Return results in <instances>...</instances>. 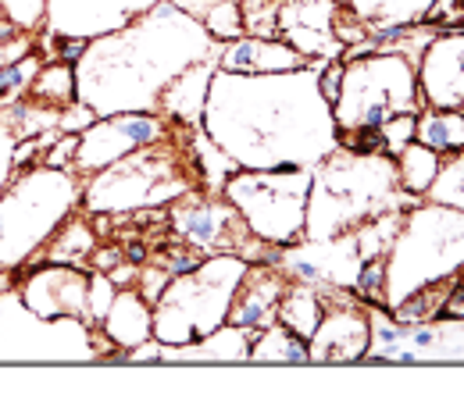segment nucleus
<instances>
[{"label": "nucleus", "mask_w": 464, "mask_h": 417, "mask_svg": "<svg viewBox=\"0 0 464 417\" xmlns=\"http://www.w3.org/2000/svg\"><path fill=\"white\" fill-rule=\"evenodd\" d=\"M372 29L353 14V7H340L336 11V40L343 43V47H353V43H361L364 36H368Z\"/></svg>", "instance_id": "2f4dec72"}, {"label": "nucleus", "mask_w": 464, "mask_h": 417, "mask_svg": "<svg viewBox=\"0 0 464 417\" xmlns=\"http://www.w3.org/2000/svg\"><path fill=\"white\" fill-rule=\"evenodd\" d=\"M293 279L279 268V261H257L246 268L236 297L229 307V325L239 328H268L276 321V310H279V299L286 293Z\"/></svg>", "instance_id": "2eb2a0df"}, {"label": "nucleus", "mask_w": 464, "mask_h": 417, "mask_svg": "<svg viewBox=\"0 0 464 417\" xmlns=\"http://www.w3.org/2000/svg\"><path fill=\"white\" fill-rule=\"evenodd\" d=\"M436 0H350L353 14L368 29H390V25H418L425 22L429 7Z\"/></svg>", "instance_id": "4be33fe9"}, {"label": "nucleus", "mask_w": 464, "mask_h": 417, "mask_svg": "<svg viewBox=\"0 0 464 417\" xmlns=\"http://www.w3.org/2000/svg\"><path fill=\"white\" fill-rule=\"evenodd\" d=\"M325 314L307 339V354L318 364H350L372 350V310L357 299H343L340 286H322Z\"/></svg>", "instance_id": "9b49d317"}, {"label": "nucleus", "mask_w": 464, "mask_h": 417, "mask_svg": "<svg viewBox=\"0 0 464 417\" xmlns=\"http://www.w3.org/2000/svg\"><path fill=\"white\" fill-rule=\"evenodd\" d=\"M414 204H421V196L404 193L397 175V157L336 147L311 168L304 239L333 242L382 214L407 211Z\"/></svg>", "instance_id": "7ed1b4c3"}, {"label": "nucleus", "mask_w": 464, "mask_h": 417, "mask_svg": "<svg viewBox=\"0 0 464 417\" xmlns=\"http://www.w3.org/2000/svg\"><path fill=\"white\" fill-rule=\"evenodd\" d=\"M169 229L179 239L200 246L204 253H236L250 264L283 257V246H272L250 232V225L243 222V214L232 207L226 193H208V196L186 193L169 211Z\"/></svg>", "instance_id": "1a4fd4ad"}, {"label": "nucleus", "mask_w": 464, "mask_h": 417, "mask_svg": "<svg viewBox=\"0 0 464 417\" xmlns=\"http://www.w3.org/2000/svg\"><path fill=\"white\" fill-rule=\"evenodd\" d=\"M250 360L257 364H307V343L300 336H293L290 328H283L279 321H272L268 328H261L250 343Z\"/></svg>", "instance_id": "b1692460"}, {"label": "nucleus", "mask_w": 464, "mask_h": 417, "mask_svg": "<svg viewBox=\"0 0 464 417\" xmlns=\"http://www.w3.org/2000/svg\"><path fill=\"white\" fill-rule=\"evenodd\" d=\"M93 246H97V229H93V222H86V218H68L64 225H58V236L47 246L44 257H47V264H72V268H82V264L90 261Z\"/></svg>", "instance_id": "5701e85b"}, {"label": "nucleus", "mask_w": 464, "mask_h": 417, "mask_svg": "<svg viewBox=\"0 0 464 417\" xmlns=\"http://www.w3.org/2000/svg\"><path fill=\"white\" fill-rule=\"evenodd\" d=\"M250 261L236 253H211L197 268L172 275L154 303V339L161 346H189L229 325L232 297Z\"/></svg>", "instance_id": "39448f33"}, {"label": "nucleus", "mask_w": 464, "mask_h": 417, "mask_svg": "<svg viewBox=\"0 0 464 417\" xmlns=\"http://www.w3.org/2000/svg\"><path fill=\"white\" fill-rule=\"evenodd\" d=\"M186 154L172 150L169 136L158 143H147L132 154H125L121 161L101 168V175L86 185V207L90 211H140V207H161L169 200H182L186 193H193L200 182V172H189Z\"/></svg>", "instance_id": "423d86ee"}, {"label": "nucleus", "mask_w": 464, "mask_h": 417, "mask_svg": "<svg viewBox=\"0 0 464 417\" xmlns=\"http://www.w3.org/2000/svg\"><path fill=\"white\" fill-rule=\"evenodd\" d=\"M414 125H418V115H397V118L382 121L379 136H382V150L390 157H397L407 143H414Z\"/></svg>", "instance_id": "c85d7f7f"}, {"label": "nucleus", "mask_w": 464, "mask_h": 417, "mask_svg": "<svg viewBox=\"0 0 464 417\" xmlns=\"http://www.w3.org/2000/svg\"><path fill=\"white\" fill-rule=\"evenodd\" d=\"M458 29H464V0H461V22H458Z\"/></svg>", "instance_id": "4c0bfd02"}, {"label": "nucleus", "mask_w": 464, "mask_h": 417, "mask_svg": "<svg viewBox=\"0 0 464 417\" xmlns=\"http://www.w3.org/2000/svg\"><path fill=\"white\" fill-rule=\"evenodd\" d=\"M411 339H414V346H418V350H429V346H436V339H440V336H436V328L421 325V328H418Z\"/></svg>", "instance_id": "e433bc0d"}, {"label": "nucleus", "mask_w": 464, "mask_h": 417, "mask_svg": "<svg viewBox=\"0 0 464 417\" xmlns=\"http://www.w3.org/2000/svg\"><path fill=\"white\" fill-rule=\"evenodd\" d=\"M458 271H464V211L432 200L407 207L386 253V307L393 310L425 286L458 279Z\"/></svg>", "instance_id": "20e7f679"}, {"label": "nucleus", "mask_w": 464, "mask_h": 417, "mask_svg": "<svg viewBox=\"0 0 464 417\" xmlns=\"http://www.w3.org/2000/svg\"><path fill=\"white\" fill-rule=\"evenodd\" d=\"M436 321H464V271H458L454 289H450V297H447V303H443V310H440Z\"/></svg>", "instance_id": "f704fd0d"}, {"label": "nucleus", "mask_w": 464, "mask_h": 417, "mask_svg": "<svg viewBox=\"0 0 464 417\" xmlns=\"http://www.w3.org/2000/svg\"><path fill=\"white\" fill-rule=\"evenodd\" d=\"M418 90L425 108H464V29H443L418 61Z\"/></svg>", "instance_id": "4468645a"}, {"label": "nucleus", "mask_w": 464, "mask_h": 417, "mask_svg": "<svg viewBox=\"0 0 464 417\" xmlns=\"http://www.w3.org/2000/svg\"><path fill=\"white\" fill-rule=\"evenodd\" d=\"M222 193L257 239L283 250L304 242L311 168H239Z\"/></svg>", "instance_id": "6e6552de"}, {"label": "nucleus", "mask_w": 464, "mask_h": 417, "mask_svg": "<svg viewBox=\"0 0 464 417\" xmlns=\"http://www.w3.org/2000/svg\"><path fill=\"white\" fill-rule=\"evenodd\" d=\"M336 4H340V7H347V4H350V0H336Z\"/></svg>", "instance_id": "58836bf2"}, {"label": "nucleus", "mask_w": 464, "mask_h": 417, "mask_svg": "<svg viewBox=\"0 0 464 417\" xmlns=\"http://www.w3.org/2000/svg\"><path fill=\"white\" fill-rule=\"evenodd\" d=\"M40 68H44L40 54H25V58L11 61V64H0V104L14 100L22 90H29Z\"/></svg>", "instance_id": "cd10ccee"}, {"label": "nucleus", "mask_w": 464, "mask_h": 417, "mask_svg": "<svg viewBox=\"0 0 464 417\" xmlns=\"http://www.w3.org/2000/svg\"><path fill=\"white\" fill-rule=\"evenodd\" d=\"M314 58H304L283 40H265V36H239L218 47V68L232 75H272V71H296L311 68Z\"/></svg>", "instance_id": "dca6fc26"}, {"label": "nucleus", "mask_w": 464, "mask_h": 417, "mask_svg": "<svg viewBox=\"0 0 464 417\" xmlns=\"http://www.w3.org/2000/svg\"><path fill=\"white\" fill-rule=\"evenodd\" d=\"M325 314V297H322V286H307V282H290L286 293L279 299V310H276V321L283 328H290L293 336H300L304 343L314 336L318 321Z\"/></svg>", "instance_id": "aec40b11"}, {"label": "nucleus", "mask_w": 464, "mask_h": 417, "mask_svg": "<svg viewBox=\"0 0 464 417\" xmlns=\"http://www.w3.org/2000/svg\"><path fill=\"white\" fill-rule=\"evenodd\" d=\"M218 47H222V43H218ZM218 47L204 61L189 64L182 75H175L172 82L165 86V93H161V111H165L169 118L182 121V125H200L204 104H208V90H211V79H215V68H218Z\"/></svg>", "instance_id": "f3484780"}, {"label": "nucleus", "mask_w": 464, "mask_h": 417, "mask_svg": "<svg viewBox=\"0 0 464 417\" xmlns=\"http://www.w3.org/2000/svg\"><path fill=\"white\" fill-rule=\"evenodd\" d=\"M29 97H33L36 104H47V108H64V104H72V100H75V68L64 64V61L40 68L36 79H33V86H29Z\"/></svg>", "instance_id": "a878e982"}, {"label": "nucleus", "mask_w": 464, "mask_h": 417, "mask_svg": "<svg viewBox=\"0 0 464 417\" xmlns=\"http://www.w3.org/2000/svg\"><path fill=\"white\" fill-rule=\"evenodd\" d=\"M0 7L11 14V22L18 29H36L47 11V0H0Z\"/></svg>", "instance_id": "c756f323"}, {"label": "nucleus", "mask_w": 464, "mask_h": 417, "mask_svg": "<svg viewBox=\"0 0 464 417\" xmlns=\"http://www.w3.org/2000/svg\"><path fill=\"white\" fill-rule=\"evenodd\" d=\"M336 0H279V40L304 58H343L347 47L336 40Z\"/></svg>", "instance_id": "f8f14e48"}, {"label": "nucleus", "mask_w": 464, "mask_h": 417, "mask_svg": "<svg viewBox=\"0 0 464 417\" xmlns=\"http://www.w3.org/2000/svg\"><path fill=\"white\" fill-rule=\"evenodd\" d=\"M22 303L44 321H93L90 314V275L72 264H51L22 286Z\"/></svg>", "instance_id": "ddd939ff"}, {"label": "nucleus", "mask_w": 464, "mask_h": 417, "mask_svg": "<svg viewBox=\"0 0 464 417\" xmlns=\"http://www.w3.org/2000/svg\"><path fill=\"white\" fill-rule=\"evenodd\" d=\"M125 264V250H118V246H93V253H90V261H86V268L90 271H104V275H111L115 268Z\"/></svg>", "instance_id": "72a5a7b5"}, {"label": "nucleus", "mask_w": 464, "mask_h": 417, "mask_svg": "<svg viewBox=\"0 0 464 417\" xmlns=\"http://www.w3.org/2000/svg\"><path fill=\"white\" fill-rule=\"evenodd\" d=\"M425 108L418 90V68L397 51H375L364 58L343 61L340 97L333 118L340 132L350 128H382L397 115H418Z\"/></svg>", "instance_id": "0eeeda50"}, {"label": "nucleus", "mask_w": 464, "mask_h": 417, "mask_svg": "<svg viewBox=\"0 0 464 417\" xmlns=\"http://www.w3.org/2000/svg\"><path fill=\"white\" fill-rule=\"evenodd\" d=\"M218 47L200 18L186 14L172 0H158L136 22L121 25L115 36L90 40L79 64L118 68V79L104 82L101 90L86 93L82 104L97 115H129V111H158L161 93L175 75L189 64L204 61Z\"/></svg>", "instance_id": "f03ea898"}, {"label": "nucleus", "mask_w": 464, "mask_h": 417, "mask_svg": "<svg viewBox=\"0 0 464 417\" xmlns=\"http://www.w3.org/2000/svg\"><path fill=\"white\" fill-rule=\"evenodd\" d=\"M340 82H343V58L325 61V68L318 71V90H322V97L329 100V108H333L336 97H340Z\"/></svg>", "instance_id": "473e14b6"}, {"label": "nucleus", "mask_w": 464, "mask_h": 417, "mask_svg": "<svg viewBox=\"0 0 464 417\" xmlns=\"http://www.w3.org/2000/svg\"><path fill=\"white\" fill-rule=\"evenodd\" d=\"M425 200L464 211V150H458L450 161L440 165V172H436L432 185L425 189Z\"/></svg>", "instance_id": "bb28decb"}, {"label": "nucleus", "mask_w": 464, "mask_h": 417, "mask_svg": "<svg viewBox=\"0 0 464 417\" xmlns=\"http://www.w3.org/2000/svg\"><path fill=\"white\" fill-rule=\"evenodd\" d=\"M125 261H129V264H136V268H143V264L150 261V242H147V239H143V242H140V239H132V242L125 246Z\"/></svg>", "instance_id": "c9c22d12"}, {"label": "nucleus", "mask_w": 464, "mask_h": 417, "mask_svg": "<svg viewBox=\"0 0 464 417\" xmlns=\"http://www.w3.org/2000/svg\"><path fill=\"white\" fill-rule=\"evenodd\" d=\"M182 121L158 118L154 111H129V115H108V118L93 121L79 132V147H75V168L79 172H101L108 165L121 161L125 154L158 143Z\"/></svg>", "instance_id": "9d476101"}, {"label": "nucleus", "mask_w": 464, "mask_h": 417, "mask_svg": "<svg viewBox=\"0 0 464 417\" xmlns=\"http://www.w3.org/2000/svg\"><path fill=\"white\" fill-rule=\"evenodd\" d=\"M322 68L325 58L272 75L218 68L200 118L204 132L239 168H314L340 147L333 108L318 90Z\"/></svg>", "instance_id": "f257e3e1"}, {"label": "nucleus", "mask_w": 464, "mask_h": 417, "mask_svg": "<svg viewBox=\"0 0 464 417\" xmlns=\"http://www.w3.org/2000/svg\"><path fill=\"white\" fill-rule=\"evenodd\" d=\"M254 328H239V325H222L218 332L204 336L200 343L189 346H161V357L169 360H246L250 357V343H254Z\"/></svg>", "instance_id": "6ab92c4d"}, {"label": "nucleus", "mask_w": 464, "mask_h": 417, "mask_svg": "<svg viewBox=\"0 0 464 417\" xmlns=\"http://www.w3.org/2000/svg\"><path fill=\"white\" fill-rule=\"evenodd\" d=\"M443 165V154L421 147V143H407L404 150L397 154V175H401V185L411 196H425V189L432 185L436 172Z\"/></svg>", "instance_id": "393cba45"}, {"label": "nucleus", "mask_w": 464, "mask_h": 417, "mask_svg": "<svg viewBox=\"0 0 464 417\" xmlns=\"http://www.w3.org/2000/svg\"><path fill=\"white\" fill-rule=\"evenodd\" d=\"M75 147H79V136H72V132H61L58 143L44 154V161L40 165H47V168H58V172H68L72 165H75Z\"/></svg>", "instance_id": "7c9ffc66"}, {"label": "nucleus", "mask_w": 464, "mask_h": 417, "mask_svg": "<svg viewBox=\"0 0 464 417\" xmlns=\"http://www.w3.org/2000/svg\"><path fill=\"white\" fill-rule=\"evenodd\" d=\"M101 325H104V336L125 354L132 346L154 339V310H150L147 299L140 297V289H118Z\"/></svg>", "instance_id": "a211bd4d"}, {"label": "nucleus", "mask_w": 464, "mask_h": 417, "mask_svg": "<svg viewBox=\"0 0 464 417\" xmlns=\"http://www.w3.org/2000/svg\"><path fill=\"white\" fill-rule=\"evenodd\" d=\"M414 143L436 150V154H458L464 150V111H440L421 108L414 125Z\"/></svg>", "instance_id": "412c9836"}]
</instances>
